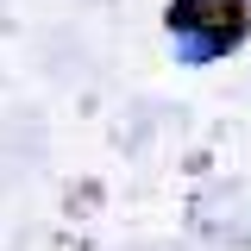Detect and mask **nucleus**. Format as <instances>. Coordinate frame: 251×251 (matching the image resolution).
<instances>
[]
</instances>
